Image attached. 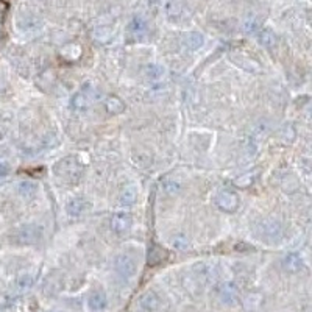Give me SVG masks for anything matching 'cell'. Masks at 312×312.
<instances>
[{
	"mask_svg": "<svg viewBox=\"0 0 312 312\" xmlns=\"http://www.w3.org/2000/svg\"><path fill=\"white\" fill-rule=\"evenodd\" d=\"M114 269H116V272L121 275L122 278L130 280V278H133L134 275H136L137 265H136V261L131 258V256H128V254H119V256H116V259H114Z\"/></svg>",
	"mask_w": 312,
	"mask_h": 312,
	"instance_id": "1",
	"label": "cell"
},
{
	"mask_svg": "<svg viewBox=\"0 0 312 312\" xmlns=\"http://www.w3.org/2000/svg\"><path fill=\"white\" fill-rule=\"evenodd\" d=\"M42 236V229L36 225H25L16 233L14 241L21 245H31L36 244Z\"/></svg>",
	"mask_w": 312,
	"mask_h": 312,
	"instance_id": "2",
	"label": "cell"
},
{
	"mask_svg": "<svg viewBox=\"0 0 312 312\" xmlns=\"http://www.w3.org/2000/svg\"><path fill=\"white\" fill-rule=\"evenodd\" d=\"M261 234L270 241H278L282 237V225L277 218H265L261 223Z\"/></svg>",
	"mask_w": 312,
	"mask_h": 312,
	"instance_id": "3",
	"label": "cell"
},
{
	"mask_svg": "<svg viewBox=\"0 0 312 312\" xmlns=\"http://www.w3.org/2000/svg\"><path fill=\"white\" fill-rule=\"evenodd\" d=\"M218 298H220V301L223 303V305H228V306L236 305L237 298H239V290H237L236 284H233V282H223V284H220V287H218Z\"/></svg>",
	"mask_w": 312,
	"mask_h": 312,
	"instance_id": "4",
	"label": "cell"
},
{
	"mask_svg": "<svg viewBox=\"0 0 312 312\" xmlns=\"http://www.w3.org/2000/svg\"><path fill=\"white\" fill-rule=\"evenodd\" d=\"M216 205L225 213H233V211H236L237 205H239V200H237V195L233 194V192L222 190L216 197Z\"/></svg>",
	"mask_w": 312,
	"mask_h": 312,
	"instance_id": "5",
	"label": "cell"
},
{
	"mask_svg": "<svg viewBox=\"0 0 312 312\" xmlns=\"http://www.w3.org/2000/svg\"><path fill=\"white\" fill-rule=\"evenodd\" d=\"M131 226V216L128 213H116L111 217V229L116 234L126 233Z\"/></svg>",
	"mask_w": 312,
	"mask_h": 312,
	"instance_id": "6",
	"label": "cell"
},
{
	"mask_svg": "<svg viewBox=\"0 0 312 312\" xmlns=\"http://www.w3.org/2000/svg\"><path fill=\"white\" fill-rule=\"evenodd\" d=\"M88 306L91 311L94 312H102L106 309L108 306V298L105 295V292L102 290H97V292H93L88 298Z\"/></svg>",
	"mask_w": 312,
	"mask_h": 312,
	"instance_id": "7",
	"label": "cell"
},
{
	"mask_svg": "<svg viewBox=\"0 0 312 312\" xmlns=\"http://www.w3.org/2000/svg\"><path fill=\"white\" fill-rule=\"evenodd\" d=\"M159 297L155 292H147L139 298V309L142 312H155L159 308Z\"/></svg>",
	"mask_w": 312,
	"mask_h": 312,
	"instance_id": "8",
	"label": "cell"
},
{
	"mask_svg": "<svg viewBox=\"0 0 312 312\" xmlns=\"http://www.w3.org/2000/svg\"><path fill=\"white\" fill-rule=\"evenodd\" d=\"M67 213L70 217H80V216H83L86 211L89 209V203L85 200V198H81V197H77V198H73L70 200L67 206Z\"/></svg>",
	"mask_w": 312,
	"mask_h": 312,
	"instance_id": "9",
	"label": "cell"
},
{
	"mask_svg": "<svg viewBox=\"0 0 312 312\" xmlns=\"http://www.w3.org/2000/svg\"><path fill=\"white\" fill-rule=\"evenodd\" d=\"M282 267L290 273H297L303 269V258L298 253H287L282 258Z\"/></svg>",
	"mask_w": 312,
	"mask_h": 312,
	"instance_id": "10",
	"label": "cell"
},
{
	"mask_svg": "<svg viewBox=\"0 0 312 312\" xmlns=\"http://www.w3.org/2000/svg\"><path fill=\"white\" fill-rule=\"evenodd\" d=\"M233 61L237 64V66H241L242 69L249 70V72H259L261 70V66L254 60H251L249 57H244V55H241V53L233 55Z\"/></svg>",
	"mask_w": 312,
	"mask_h": 312,
	"instance_id": "11",
	"label": "cell"
},
{
	"mask_svg": "<svg viewBox=\"0 0 312 312\" xmlns=\"http://www.w3.org/2000/svg\"><path fill=\"white\" fill-rule=\"evenodd\" d=\"M144 75L150 81H161L166 77V69L159 66V64H149V66H145L144 69Z\"/></svg>",
	"mask_w": 312,
	"mask_h": 312,
	"instance_id": "12",
	"label": "cell"
},
{
	"mask_svg": "<svg viewBox=\"0 0 312 312\" xmlns=\"http://www.w3.org/2000/svg\"><path fill=\"white\" fill-rule=\"evenodd\" d=\"M185 45L189 50L195 52V50L201 49L205 45V36L201 33H198V31H192L185 38Z\"/></svg>",
	"mask_w": 312,
	"mask_h": 312,
	"instance_id": "13",
	"label": "cell"
},
{
	"mask_svg": "<svg viewBox=\"0 0 312 312\" xmlns=\"http://www.w3.org/2000/svg\"><path fill=\"white\" fill-rule=\"evenodd\" d=\"M17 190H19L22 198L30 200L36 195V192H38V185L33 181H22L19 185V187H17Z\"/></svg>",
	"mask_w": 312,
	"mask_h": 312,
	"instance_id": "14",
	"label": "cell"
},
{
	"mask_svg": "<svg viewBox=\"0 0 312 312\" xmlns=\"http://www.w3.org/2000/svg\"><path fill=\"white\" fill-rule=\"evenodd\" d=\"M259 42L264 45L265 49H273L275 45H277L278 39H277V34H275L272 30L269 29H262L259 31Z\"/></svg>",
	"mask_w": 312,
	"mask_h": 312,
	"instance_id": "15",
	"label": "cell"
},
{
	"mask_svg": "<svg viewBox=\"0 0 312 312\" xmlns=\"http://www.w3.org/2000/svg\"><path fill=\"white\" fill-rule=\"evenodd\" d=\"M137 200V189L136 186H126L121 195V203L125 206H131Z\"/></svg>",
	"mask_w": 312,
	"mask_h": 312,
	"instance_id": "16",
	"label": "cell"
},
{
	"mask_svg": "<svg viewBox=\"0 0 312 312\" xmlns=\"http://www.w3.org/2000/svg\"><path fill=\"white\" fill-rule=\"evenodd\" d=\"M106 109H108V113H111V114H122L125 111V105L124 102L119 97L113 95V97H109L106 100Z\"/></svg>",
	"mask_w": 312,
	"mask_h": 312,
	"instance_id": "17",
	"label": "cell"
},
{
	"mask_svg": "<svg viewBox=\"0 0 312 312\" xmlns=\"http://www.w3.org/2000/svg\"><path fill=\"white\" fill-rule=\"evenodd\" d=\"M130 33H133L136 38H141L147 33V24L142 17H134L130 24Z\"/></svg>",
	"mask_w": 312,
	"mask_h": 312,
	"instance_id": "18",
	"label": "cell"
},
{
	"mask_svg": "<svg viewBox=\"0 0 312 312\" xmlns=\"http://www.w3.org/2000/svg\"><path fill=\"white\" fill-rule=\"evenodd\" d=\"M242 30L245 33H254V31H258L259 30V21H258V17L250 14V16H247L244 22H242Z\"/></svg>",
	"mask_w": 312,
	"mask_h": 312,
	"instance_id": "19",
	"label": "cell"
},
{
	"mask_svg": "<svg viewBox=\"0 0 312 312\" xmlns=\"http://www.w3.org/2000/svg\"><path fill=\"white\" fill-rule=\"evenodd\" d=\"M164 256H166V253H164L159 247H152L150 249V251H149V264L150 265H155V264H159V262H162V259H164Z\"/></svg>",
	"mask_w": 312,
	"mask_h": 312,
	"instance_id": "20",
	"label": "cell"
},
{
	"mask_svg": "<svg viewBox=\"0 0 312 312\" xmlns=\"http://www.w3.org/2000/svg\"><path fill=\"white\" fill-rule=\"evenodd\" d=\"M164 190H166V194H169V195H177L181 190V185L178 181L167 180V181H164Z\"/></svg>",
	"mask_w": 312,
	"mask_h": 312,
	"instance_id": "21",
	"label": "cell"
},
{
	"mask_svg": "<svg viewBox=\"0 0 312 312\" xmlns=\"http://www.w3.org/2000/svg\"><path fill=\"white\" fill-rule=\"evenodd\" d=\"M31 284H33V278L30 277V275H24V277H21L19 280H17V287H19V290L30 289Z\"/></svg>",
	"mask_w": 312,
	"mask_h": 312,
	"instance_id": "22",
	"label": "cell"
},
{
	"mask_svg": "<svg viewBox=\"0 0 312 312\" xmlns=\"http://www.w3.org/2000/svg\"><path fill=\"white\" fill-rule=\"evenodd\" d=\"M172 245L178 250H185V249H187V239L183 234H178L172 239Z\"/></svg>",
	"mask_w": 312,
	"mask_h": 312,
	"instance_id": "23",
	"label": "cell"
},
{
	"mask_svg": "<svg viewBox=\"0 0 312 312\" xmlns=\"http://www.w3.org/2000/svg\"><path fill=\"white\" fill-rule=\"evenodd\" d=\"M89 105V100L83 95V94H78L75 98H73V106L77 109H85Z\"/></svg>",
	"mask_w": 312,
	"mask_h": 312,
	"instance_id": "24",
	"label": "cell"
},
{
	"mask_svg": "<svg viewBox=\"0 0 312 312\" xmlns=\"http://www.w3.org/2000/svg\"><path fill=\"white\" fill-rule=\"evenodd\" d=\"M251 181H253V175H250V173H247V175H244V177H241V178L236 180V186L245 187V186L251 185Z\"/></svg>",
	"mask_w": 312,
	"mask_h": 312,
	"instance_id": "25",
	"label": "cell"
},
{
	"mask_svg": "<svg viewBox=\"0 0 312 312\" xmlns=\"http://www.w3.org/2000/svg\"><path fill=\"white\" fill-rule=\"evenodd\" d=\"M95 38H97L98 41H102V42H106L109 38H111V33H109L108 29H100V30H97V33H95Z\"/></svg>",
	"mask_w": 312,
	"mask_h": 312,
	"instance_id": "26",
	"label": "cell"
},
{
	"mask_svg": "<svg viewBox=\"0 0 312 312\" xmlns=\"http://www.w3.org/2000/svg\"><path fill=\"white\" fill-rule=\"evenodd\" d=\"M8 10H10V5H8L5 0H0V22L5 21V17L8 14Z\"/></svg>",
	"mask_w": 312,
	"mask_h": 312,
	"instance_id": "27",
	"label": "cell"
},
{
	"mask_svg": "<svg viewBox=\"0 0 312 312\" xmlns=\"http://www.w3.org/2000/svg\"><path fill=\"white\" fill-rule=\"evenodd\" d=\"M6 173H8V167H6V166H3V164H0V177L6 175Z\"/></svg>",
	"mask_w": 312,
	"mask_h": 312,
	"instance_id": "28",
	"label": "cell"
},
{
	"mask_svg": "<svg viewBox=\"0 0 312 312\" xmlns=\"http://www.w3.org/2000/svg\"><path fill=\"white\" fill-rule=\"evenodd\" d=\"M49 312H61V311H49Z\"/></svg>",
	"mask_w": 312,
	"mask_h": 312,
	"instance_id": "29",
	"label": "cell"
}]
</instances>
